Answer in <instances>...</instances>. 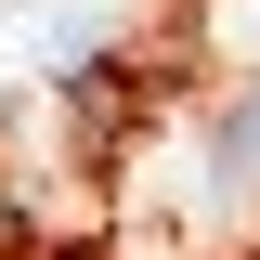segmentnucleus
<instances>
[{"label": "nucleus", "instance_id": "f257e3e1", "mask_svg": "<svg viewBox=\"0 0 260 260\" xmlns=\"http://www.w3.org/2000/svg\"><path fill=\"white\" fill-rule=\"evenodd\" d=\"M208 195H221V208H247V195H260V78L221 104V130H208Z\"/></svg>", "mask_w": 260, "mask_h": 260}, {"label": "nucleus", "instance_id": "f03ea898", "mask_svg": "<svg viewBox=\"0 0 260 260\" xmlns=\"http://www.w3.org/2000/svg\"><path fill=\"white\" fill-rule=\"evenodd\" d=\"M13 260H65V247H13Z\"/></svg>", "mask_w": 260, "mask_h": 260}]
</instances>
